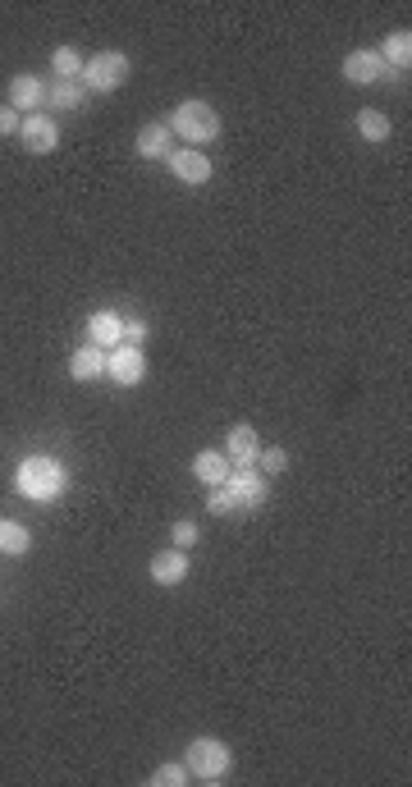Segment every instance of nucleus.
Wrapping results in <instances>:
<instances>
[{"label": "nucleus", "mask_w": 412, "mask_h": 787, "mask_svg": "<svg viewBox=\"0 0 412 787\" xmlns=\"http://www.w3.org/2000/svg\"><path fill=\"white\" fill-rule=\"evenodd\" d=\"M51 69H55V78H78V74H83V55H78L74 46H55V51H51Z\"/></svg>", "instance_id": "nucleus-21"}, {"label": "nucleus", "mask_w": 412, "mask_h": 787, "mask_svg": "<svg viewBox=\"0 0 412 787\" xmlns=\"http://www.w3.org/2000/svg\"><path fill=\"white\" fill-rule=\"evenodd\" d=\"M376 55L385 60V69H394V74H399V69H408L412 65V33H408V28H394V33L380 42Z\"/></svg>", "instance_id": "nucleus-17"}, {"label": "nucleus", "mask_w": 412, "mask_h": 787, "mask_svg": "<svg viewBox=\"0 0 412 787\" xmlns=\"http://www.w3.org/2000/svg\"><path fill=\"white\" fill-rule=\"evenodd\" d=\"M170 540H174V550H193V545H197V522H174V527H170Z\"/></svg>", "instance_id": "nucleus-24"}, {"label": "nucleus", "mask_w": 412, "mask_h": 787, "mask_svg": "<svg viewBox=\"0 0 412 787\" xmlns=\"http://www.w3.org/2000/svg\"><path fill=\"white\" fill-rule=\"evenodd\" d=\"M19 124L23 115L14 106H0V138H19Z\"/></svg>", "instance_id": "nucleus-26"}, {"label": "nucleus", "mask_w": 412, "mask_h": 787, "mask_svg": "<svg viewBox=\"0 0 412 787\" xmlns=\"http://www.w3.org/2000/svg\"><path fill=\"white\" fill-rule=\"evenodd\" d=\"M358 133H362L367 142H385V138H390V115H385V110L362 106V110H358Z\"/></svg>", "instance_id": "nucleus-20"}, {"label": "nucleus", "mask_w": 412, "mask_h": 787, "mask_svg": "<svg viewBox=\"0 0 412 787\" xmlns=\"http://www.w3.org/2000/svg\"><path fill=\"white\" fill-rule=\"evenodd\" d=\"M234 472V467H229V458H225V449H202L193 458V476L197 481H202L206 490L211 486H225V476Z\"/></svg>", "instance_id": "nucleus-16"}, {"label": "nucleus", "mask_w": 412, "mask_h": 787, "mask_svg": "<svg viewBox=\"0 0 412 787\" xmlns=\"http://www.w3.org/2000/svg\"><path fill=\"white\" fill-rule=\"evenodd\" d=\"M188 778H193V774H188V765H161L152 774V787H184Z\"/></svg>", "instance_id": "nucleus-23"}, {"label": "nucleus", "mask_w": 412, "mask_h": 787, "mask_svg": "<svg viewBox=\"0 0 412 787\" xmlns=\"http://www.w3.org/2000/svg\"><path fill=\"white\" fill-rule=\"evenodd\" d=\"M165 165H170L174 179H179V184H188V188H202L206 179H211V161H206L197 147H174Z\"/></svg>", "instance_id": "nucleus-9"}, {"label": "nucleus", "mask_w": 412, "mask_h": 787, "mask_svg": "<svg viewBox=\"0 0 412 787\" xmlns=\"http://www.w3.org/2000/svg\"><path fill=\"white\" fill-rule=\"evenodd\" d=\"M19 142L33 156H51L55 147H60V124H55L46 110H33V115H23V124H19Z\"/></svg>", "instance_id": "nucleus-6"}, {"label": "nucleus", "mask_w": 412, "mask_h": 787, "mask_svg": "<svg viewBox=\"0 0 412 787\" xmlns=\"http://www.w3.org/2000/svg\"><path fill=\"white\" fill-rule=\"evenodd\" d=\"M188 572H193V563H188V550H165L152 559V568H147V577H152L156 586H184Z\"/></svg>", "instance_id": "nucleus-12"}, {"label": "nucleus", "mask_w": 412, "mask_h": 787, "mask_svg": "<svg viewBox=\"0 0 412 787\" xmlns=\"http://www.w3.org/2000/svg\"><path fill=\"white\" fill-rule=\"evenodd\" d=\"M106 348H97V344H83V348H74V357H69V376L78 380V385H87V380H101L106 376Z\"/></svg>", "instance_id": "nucleus-14"}, {"label": "nucleus", "mask_w": 412, "mask_h": 787, "mask_svg": "<svg viewBox=\"0 0 412 787\" xmlns=\"http://www.w3.org/2000/svg\"><path fill=\"white\" fill-rule=\"evenodd\" d=\"M339 74H344V83L367 87V83H380V78H385V60H380V55L371 51V46H358V51H348V55H344Z\"/></svg>", "instance_id": "nucleus-8"}, {"label": "nucleus", "mask_w": 412, "mask_h": 787, "mask_svg": "<svg viewBox=\"0 0 412 787\" xmlns=\"http://www.w3.org/2000/svg\"><path fill=\"white\" fill-rule=\"evenodd\" d=\"M14 490L23 499H33V504H51L60 490H65V467L46 458V453H33V458H23L19 472H14Z\"/></svg>", "instance_id": "nucleus-1"}, {"label": "nucleus", "mask_w": 412, "mask_h": 787, "mask_svg": "<svg viewBox=\"0 0 412 787\" xmlns=\"http://www.w3.org/2000/svg\"><path fill=\"white\" fill-rule=\"evenodd\" d=\"M225 490H229V499H234V508H261L271 499V486H266V476H261L257 467H234V472L225 476Z\"/></svg>", "instance_id": "nucleus-5"}, {"label": "nucleus", "mask_w": 412, "mask_h": 787, "mask_svg": "<svg viewBox=\"0 0 412 787\" xmlns=\"http://www.w3.org/2000/svg\"><path fill=\"white\" fill-rule=\"evenodd\" d=\"M106 376L115 380V385H138L142 376H147V353L142 348H133V344H120V348H110V357H106Z\"/></svg>", "instance_id": "nucleus-7"}, {"label": "nucleus", "mask_w": 412, "mask_h": 787, "mask_svg": "<svg viewBox=\"0 0 412 787\" xmlns=\"http://www.w3.org/2000/svg\"><path fill=\"white\" fill-rule=\"evenodd\" d=\"M174 151V133L165 119H156V124H147V129L138 133V156H147V161H170Z\"/></svg>", "instance_id": "nucleus-15"}, {"label": "nucleus", "mask_w": 412, "mask_h": 787, "mask_svg": "<svg viewBox=\"0 0 412 787\" xmlns=\"http://www.w3.org/2000/svg\"><path fill=\"white\" fill-rule=\"evenodd\" d=\"M10 106L19 110V115H33V110H42L46 106V78L14 74L10 78Z\"/></svg>", "instance_id": "nucleus-11"}, {"label": "nucleus", "mask_w": 412, "mask_h": 787, "mask_svg": "<svg viewBox=\"0 0 412 787\" xmlns=\"http://www.w3.org/2000/svg\"><path fill=\"white\" fill-rule=\"evenodd\" d=\"M257 453H261V440H257V431H252L248 421L229 426V435H225V458H229V467H257Z\"/></svg>", "instance_id": "nucleus-10"}, {"label": "nucleus", "mask_w": 412, "mask_h": 787, "mask_svg": "<svg viewBox=\"0 0 412 787\" xmlns=\"http://www.w3.org/2000/svg\"><path fill=\"white\" fill-rule=\"evenodd\" d=\"M33 550V536L28 527L14 518H0V554H10V559H23V554Z\"/></svg>", "instance_id": "nucleus-19"}, {"label": "nucleus", "mask_w": 412, "mask_h": 787, "mask_svg": "<svg viewBox=\"0 0 412 787\" xmlns=\"http://www.w3.org/2000/svg\"><path fill=\"white\" fill-rule=\"evenodd\" d=\"M206 508H211L216 518H225V513H239V508H234V499H229V490H225V486H211V495H206Z\"/></svg>", "instance_id": "nucleus-25"}, {"label": "nucleus", "mask_w": 412, "mask_h": 787, "mask_svg": "<svg viewBox=\"0 0 412 787\" xmlns=\"http://www.w3.org/2000/svg\"><path fill=\"white\" fill-rule=\"evenodd\" d=\"M170 133L174 138L193 142V147H202V142H216L220 138V110L211 106V101H179V110H174L170 119Z\"/></svg>", "instance_id": "nucleus-2"}, {"label": "nucleus", "mask_w": 412, "mask_h": 787, "mask_svg": "<svg viewBox=\"0 0 412 787\" xmlns=\"http://www.w3.org/2000/svg\"><path fill=\"white\" fill-rule=\"evenodd\" d=\"M184 765L193 778H202V783H220V778L234 769V751H229L220 737H193L184 751Z\"/></svg>", "instance_id": "nucleus-3"}, {"label": "nucleus", "mask_w": 412, "mask_h": 787, "mask_svg": "<svg viewBox=\"0 0 412 787\" xmlns=\"http://www.w3.org/2000/svg\"><path fill=\"white\" fill-rule=\"evenodd\" d=\"M284 467H289V453H284V449H261L257 453V472L261 476H280Z\"/></svg>", "instance_id": "nucleus-22"}, {"label": "nucleus", "mask_w": 412, "mask_h": 787, "mask_svg": "<svg viewBox=\"0 0 412 787\" xmlns=\"http://www.w3.org/2000/svg\"><path fill=\"white\" fill-rule=\"evenodd\" d=\"M142 339H147V321H133V316H124V344L142 348Z\"/></svg>", "instance_id": "nucleus-27"}, {"label": "nucleus", "mask_w": 412, "mask_h": 787, "mask_svg": "<svg viewBox=\"0 0 412 787\" xmlns=\"http://www.w3.org/2000/svg\"><path fill=\"white\" fill-rule=\"evenodd\" d=\"M87 101V87L78 78H51L46 83V106H60V110H78Z\"/></svg>", "instance_id": "nucleus-18"}, {"label": "nucleus", "mask_w": 412, "mask_h": 787, "mask_svg": "<svg viewBox=\"0 0 412 787\" xmlns=\"http://www.w3.org/2000/svg\"><path fill=\"white\" fill-rule=\"evenodd\" d=\"M129 55L124 51H101L92 55V60H83V74H78V83L87 87V92H115V87L129 83Z\"/></svg>", "instance_id": "nucleus-4"}, {"label": "nucleus", "mask_w": 412, "mask_h": 787, "mask_svg": "<svg viewBox=\"0 0 412 787\" xmlns=\"http://www.w3.org/2000/svg\"><path fill=\"white\" fill-rule=\"evenodd\" d=\"M87 344H97V348H120L124 344V316L120 312H92L87 316Z\"/></svg>", "instance_id": "nucleus-13"}]
</instances>
